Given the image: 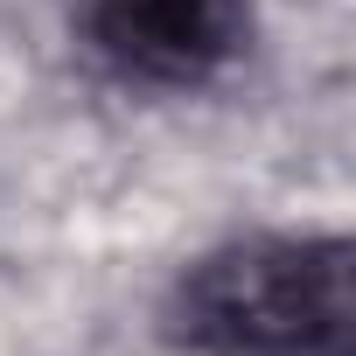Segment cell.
<instances>
[{
	"label": "cell",
	"instance_id": "6da1fadb",
	"mask_svg": "<svg viewBox=\"0 0 356 356\" xmlns=\"http://www.w3.org/2000/svg\"><path fill=\"white\" fill-rule=\"evenodd\" d=\"M356 252L335 231H266L203 252L168 293V335L203 356H342Z\"/></svg>",
	"mask_w": 356,
	"mask_h": 356
},
{
	"label": "cell",
	"instance_id": "7a4b0ae2",
	"mask_svg": "<svg viewBox=\"0 0 356 356\" xmlns=\"http://www.w3.org/2000/svg\"><path fill=\"white\" fill-rule=\"evenodd\" d=\"M84 42L133 84L196 91L252 49V0H84Z\"/></svg>",
	"mask_w": 356,
	"mask_h": 356
}]
</instances>
